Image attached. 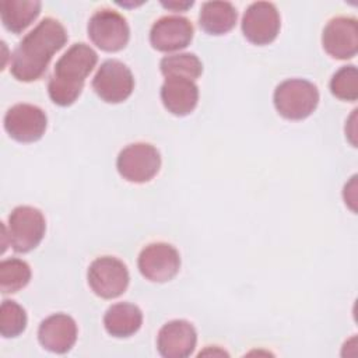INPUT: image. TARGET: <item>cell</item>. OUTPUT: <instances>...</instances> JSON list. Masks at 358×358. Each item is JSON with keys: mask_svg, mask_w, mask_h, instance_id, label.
<instances>
[{"mask_svg": "<svg viewBox=\"0 0 358 358\" xmlns=\"http://www.w3.org/2000/svg\"><path fill=\"white\" fill-rule=\"evenodd\" d=\"M67 42L66 28L60 21L46 17L29 31L11 55L10 73L18 81L39 80L53 55Z\"/></svg>", "mask_w": 358, "mask_h": 358, "instance_id": "6da1fadb", "label": "cell"}, {"mask_svg": "<svg viewBox=\"0 0 358 358\" xmlns=\"http://www.w3.org/2000/svg\"><path fill=\"white\" fill-rule=\"evenodd\" d=\"M98 62L96 52L80 42L71 45L56 62L48 83V94L59 106H70L80 96L85 78Z\"/></svg>", "mask_w": 358, "mask_h": 358, "instance_id": "7a4b0ae2", "label": "cell"}, {"mask_svg": "<svg viewBox=\"0 0 358 358\" xmlns=\"http://www.w3.org/2000/svg\"><path fill=\"white\" fill-rule=\"evenodd\" d=\"M277 112L288 120H302L310 116L319 103L317 87L303 78H289L280 83L273 95Z\"/></svg>", "mask_w": 358, "mask_h": 358, "instance_id": "3957f363", "label": "cell"}, {"mask_svg": "<svg viewBox=\"0 0 358 358\" xmlns=\"http://www.w3.org/2000/svg\"><path fill=\"white\" fill-rule=\"evenodd\" d=\"M45 231V217L32 206H18L8 215V228H6L8 246L18 253L35 249L43 239Z\"/></svg>", "mask_w": 358, "mask_h": 358, "instance_id": "277c9868", "label": "cell"}, {"mask_svg": "<svg viewBox=\"0 0 358 358\" xmlns=\"http://www.w3.org/2000/svg\"><path fill=\"white\" fill-rule=\"evenodd\" d=\"M116 168L123 179L133 183H145L158 173L161 155L148 143H133L119 152Z\"/></svg>", "mask_w": 358, "mask_h": 358, "instance_id": "5b68a950", "label": "cell"}, {"mask_svg": "<svg viewBox=\"0 0 358 358\" xmlns=\"http://www.w3.org/2000/svg\"><path fill=\"white\" fill-rule=\"evenodd\" d=\"M87 31L92 43L103 52L122 50L130 38V28L126 18L110 8H102L94 13L88 21Z\"/></svg>", "mask_w": 358, "mask_h": 358, "instance_id": "8992f818", "label": "cell"}, {"mask_svg": "<svg viewBox=\"0 0 358 358\" xmlns=\"http://www.w3.org/2000/svg\"><path fill=\"white\" fill-rule=\"evenodd\" d=\"M87 280L95 295L103 299H113L126 291L130 277L122 260L113 256H102L90 264Z\"/></svg>", "mask_w": 358, "mask_h": 358, "instance_id": "52a82bcc", "label": "cell"}, {"mask_svg": "<svg viewBox=\"0 0 358 358\" xmlns=\"http://www.w3.org/2000/svg\"><path fill=\"white\" fill-rule=\"evenodd\" d=\"M92 88L95 94L108 103L126 101L134 90V77L130 69L115 59L105 60L96 70Z\"/></svg>", "mask_w": 358, "mask_h": 358, "instance_id": "ba28073f", "label": "cell"}, {"mask_svg": "<svg viewBox=\"0 0 358 358\" xmlns=\"http://www.w3.org/2000/svg\"><path fill=\"white\" fill-rule=\"evenodd\" d=\"M137 266L141 275L148 281L166 282L178 274L180 256L172 245L154 242L140 252Z\"/></svg>", "mask_w": 358, "mask_h": 358, "instance_id": "9c48e42d", "label": "cell"}, {"mask_svg": "<svg viewBox=\"0 0 358 358\" xmlns=\"http://www.w3.org/2000/svg\"><path fill=\"white\" fill-rule=\"evenodd\" d=\"M281 27L277 7L268 1L252 3L242 17V32L255 45L271 43Z\"/></svg>", "mask_w": 358, "mask_h": 358, "instance_id": "30bf717a", "label": "cell"}, {"mask_svg": "<svg viewBox=\"0 0 358 358\" xmlns=\"http://www.w3.org/2000/svg\"><path fill=\"white\" fill-rule=\"evenodd\" d=\"M46 126V113L36 105L17 103L4 115L6 131L20 143L38 141L45 134Z\"/></svg>", "mask_w": 358, "mask_h": 358, "instance_id": "8fae6325", "label": "cell"}, {"mask_svg": "<svg viewBox=\"0 0 358 358\" xmlns=\"http://www.w3.org/2000/svg\"><path fill=\"white\" fill-rule=\"evenodd\" d=\"M323 49L334 59H352L358 52V22L354 17L331 18L322 34Z\"/></svg>", "mask_w": 358, "mask_h": 358, "instance_id": "7c38bea8", "label": "cell"}, {"mask_svg": "<svg viewBox=\"0 0 358 358\" xmlns=\"http://www.w3.org/2000/svg\"><path fill=\"white\" fill-rule=\"evenodd\" d=\"M193 25L182 15H164L157 20L150 31V42L159 52H176L190 45Z\"/></svg>", "mask_w": 358, "mask_h": 358, "instance_id": "4fadbf2b", "label": "cell"}, {"mask_svg": "<svg viewBox=\"0 0 358 358\" xmlns=\"http://www.w3.org/2000/svg\"><path fill=\"white\" fill-rule=\"evenodd\" d=\"M197 344V333L193 324L183 319L165 323L157 336L158 352L165 358H186Z\"/></svg>", "mask_w": 358, "mask_h": 358, "instance_id": "5bb4252c", "label": "cell"}, {"mask_svg": "<svg viewBox=\"0 0 358 358\" xmlns=\"http://www.w3.org/2000/svg\"><path fill=\"white\" fill-rule=\"evenodd\" d=\"M76 320L66 313H55L43 319L38 329L41 345L55 354L69 352L77 341Z\"/></svg>", "mask_w": 358, "mask_h": 358, "instance_id": "9a60e30c", "label": "cell"}, {"mask_svg": "<svg viewBox=\"0 0 358 358\" xmlns=\"http://www.w3.org/2000/svg\"><path fill=\"white\" fill-rule=\"evenodd\" d=\"M161 101L172 115L186 116L197 106L199 87L185 77H166L161 87Z\"/></svg>", "mask_w": 358, "mask_h": 358, "instance_id": "2e32d148", "label": "cell"}, {"mask_svg": "<svg viewBox=\"0 0 358 358\" xmlns=\"http://www.w3.org/2000/svg\"><path fill=\"white\" fill-rule=\"evenodd\" d=\"M143 324V313L134 303L119 302L108 308L103 316L105 330L117 338L130 337Z\"/></svg>", "mask_w": 358, "mask_h": 358, "instance_id": "e0dca14e", "label": "cell"}, {"mask_svg": "<svg viewBox=\"0 0 358 358\" xmlns=\"http://www.w3.org/2000/svg\"><path fill=\"white\" fill-rule=\"evenodd\" d=\"M236 8L229 1H206L201 4L199 24L210 35H224L236 24Z\"/></svg>", "mask_w": 358, "mask_h": 358, "instance_id": "ac0fdd59", "label": "cell"}, {"mask_svg": "<svg viewBox=\"0 0 358 358\" xmlns=\"http://www.w3.org/2000/svg\"><path fill=\"white\" fill-rule=\"evenodd\" d=\"M38 0H4L0 4V17L6 29L20 34L27 29L41 13Z\"/></svg>", "mask_w": 358, "mask_h": 358, "instance_id": "d6986e66", "label": "cell"}, {"mask_svg": "<svg viewBox=\"0 0 358 358\" xmlns=\"http://www.w3.org/2000/svg\"><path fill=\"white\" fill-rule=\"evenodd\" d=\"M161 73L166 77H185L196 80L203 73V63L194 53H176L162 57Z\"/></svg>", "mask_w": 358, "mask_h": 358, "instance_id": "ffe728a7", "label": "cell"}, {"mask_svg": "<svg viewBox=\"0 0 358 358\" xmlns=\"http://www.w3.org/2000/svg\"><path fill=\"white\" fill-rule=\"evenodd\" d=\"M31 280V267L21 259H6L0 263V291L14 294L22 289Z\"/></svg>", "mask_w": 358, "mask_h": 358, "instance_id": "44dd1931", "label": "cell"}, {"mask_svg": "<svg viewBox=\"0 0 358 358\" xmlns=\"http://www.w3.org/2000/svg\"><path fill=\"white\" fill-rule=\"evenodd\" d=\"M27 327L25 309L15 301L4 299L0 308V333L4 338L20 336Z\"/></svg>", "mask_w": 358, "mask_h": 358, "instance_id": "7402d4cb", "label": "cell"}, {"mask_svg": "<svg viewBox=\"0 0 358 358\" xmlns=\"http://www.w3.org/2000/svg\"><path fill=\"white\" fill-rule=\"evenodd\" d=\"M331 94L341 99L354 102L358 99V71L354 64L343 66L330 80Z\"/></svg>", "mask_w": 358, "mask_h": 358, "instance_id": "603a6c76", "label": "cell"}, {"mask_svg": "<svg viewBox=\"0 0 358 358\" xmlns=\"http://www.w3.org/2000/svg\"><path fill=\"white\" fill-rule=\"evenodd\" d=\"M161 4L165 8L172 10V11H185V10H187L189 7L193 6V1H168V3L162 1Z\"/></svg>", "mask_w": 358, "mask_h": 358, "instance_id": "cb8c5ba5", "label": "cell"}]
</instances>
